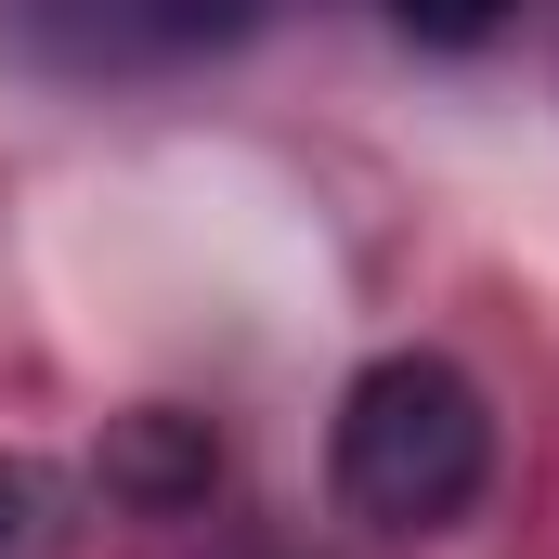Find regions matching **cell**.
<instances>
[{
    "label": "cell",
    "instance_id": "3957f363",
    "mask_svg": "<svg viewBox=\"0 0 559 559\" xmlns=\"http://www.w3.org/2000/svg\"><path fill=\"white\" fill-rule=\"evenodd\" d=\"M209 468H222V455H209L195 429L169 417V404H143V417L118 429V481H131L143 508H182V495H209Z\"/></svg>",
    "mask_w": 559,
    "mask_h": 559
},
{
    "label": "cell",
    "instance_id": "6da1fadb",
    "mask_svg": "<svg viewBox=\"0 0 559 559\" xmlns=\"http://www.w3.org/2000/svg\"><path fill=\"white\" fill-rule=\"evenodd\" d=\"M325 468H338V508L365 534H442L481 508L495 481V404L468 365L442 352H378L352 391H338V429H325Z\"/></svg>",
    "mask_w": 559,
    "mask_h": 559
},
{
    "label": "cell",
    "instance_id": "277c9868",
    "mask_svg": "<svg viewBox=\"0 0 559 559\" xmlns=\"http://www.w3.org/2000/svg\"><path fill=\"white\" fill-rule=\"evenodd\" d=\"M508 13L521 0H391V26L429 39V52H481V39H508Z\"/></svg>",
    "mask_w": 559,
    "mask_h": 559
},
{
    "label": "cell",
    "instance_id": "5b68a950",
    "mask_svg": "<svg viewBox=\"0 0 559 559\" xmlns=\"http://www.w3.org/2000/svg\"><path fill=\"white\" fill-rule=\"evenodd\" d=\"M0 547H13V481H0Z\"/></svg>",
    "mask_w": 559,
    "mask_h": 559
},
{
    "label": "cell",
    "instance_id": "7a4b0ae2",
    "mask_svg": "<svg viewBox=\"0 0 559 559\" xmlns=\"http://www.w3.org/2000/svg\"><path fill=\"white\" fill-rule=\"evenodd\" d=\"M286 0H0V39L39 79H182L209 52H248Z\"/></svg>",
    "mask_w": 559,
    "mask_h": 559
}]
</instances>
